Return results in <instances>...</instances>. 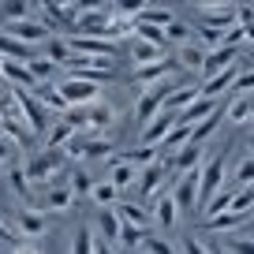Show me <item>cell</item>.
Listing matches in <instances>:
<instances>
[{
	"mask_svg": "<svg viewBox=\"0 0 254 254\" xmlns=\"http://www.w3.org/2000/svg\"><path fill=\"white\" fill-rule=\"evenodd\" d=\"M176 124H180V116L165 109V112H161V116H157V120H153V124L142 131V146H157V150H161V142H165V138L176 131Z\"/></svg>",
	"mask_w": 254,
	"mask_h": 254,
	"instance_id": "30bf717a",
	"label": "cell"
},
{
	"mask_svg": "<svg viewBox=\"0 0 254 254\" xmlns=\"http://www.w3.org/2000/svg\"><path fill=\"white\" fill-rule=\"evenodd\" d=\"M232 190H243V187H254V157H243L239 161V168L232 172Z\"/></svg>",
	"mask_w": 254,
	"mask_h": 254,
	"instance_id": "1f68e13d",
	"label": "cell"
},
{
	"mask_svg": "<svg viewBox=\"0 0 254 254\" xmlns=\"http://www.w3.org/2000/svg\"><path fill=\"white\" fill-rule=\"evenodd\" d=\"M247 64H232V67H224V71H217L213 79L202 82V97H209V101H217L221 94H232V86H236L239 71H243Z\"/></svg>",
	"mask_w": 254,
	"mask_h": 254,
	"instance_id": "ba28073f",
	"label": "cell"
},
{
	"mask_svg": "<svg viewBox=\"0 0 254 254\" xmlns=\"http://www.w3.org/2000/svg\"><path fill=\"white\" fill-rule=\"evenodd\" d=\"M254 23V4H236V26H251Z\"/></svg>",
	"mask_w": 254,
	"mask_h": 254,
	"instance_id": "bcb514c9",
	"label": "cell"
},
{
	"mask_svg": "<svg viewBox=\"0 0 254 254\" xmlns=\"http://www.w3.org/2000/svg\"><path fill=\"white\" fill-rule=\"evenodd\" d=\"M138 23H150V26H168V23H176V15H172L168 8H142Z\"/></svg>",
	"mask_w": 254,
	"mask_h": 254,
	"instance_id": "d590c367",
	"label": "cell"
},
{
	"mask_svg": "<svg viewBox=\"0 0 254 254\" xmlns=\"http://www.w3.org/2000/svg\"><path fill=\"white\" fill-rule=\"evenodd\" d=\"M247 41H254V23H251V26H247Z\"/></svg>",
	"mask_w": 254,
	"mask_h": 254,
	"instance_id": "11a10c76",
	"label": "cell"
},
{
	"mask_svg": "<svg viewBox=\"0 0 254 254\" xmlns=\"http://www.w3.org/2000/svg\"><path fill=\"white\" fill-rule=\"evenodd\" d=\"M67 153H71V157H105V153H112V142H109V138L75 135L71 142H67Z\"/></svg>",
	"mask_w": 254,
	"mask_h": 254,
	"instance_id": "8fae6325",
	"label": "cell"
},
{
	"mask_svg": "<svg viewBox=\"0 0 254 254\" xmlns=\"http://www.w3.org/2000/svg\"><path fill=\"white\" fill-rule=\"evenodd\" d=\"M172 67H180V64L168 56V60H161V64H150V67H135L131 71V79L135 82H142V86H150V82H161V79H168V71Z\"/></svg>",
	"mask_w": 254,
	"mask_h": 254,
	"instance_id": "d6986e66",
	"label": "cell"
},
{
	"mask_svg": "<svg viewBox=\"0 0 254 254\" xmlns=\"http://www.w3.org/2000/svg\"><path fill=\"white\" fill-rule=\"evenodd\" d=\"M38 101H41V109H56V112H67V109H71V105L60 97V90H56V86H45L38 94Z\"/></svg>",
	"mask_w": 254,
	"mask_h": 254,
	"instance_id": "74e56055",
	"label": "cell"
},
{
	"mask_svg": "<svg viewBox=\"0 0 254 254\" xmlns=\"http://www.w3.org/2000/svg\"><path fill=\"white\" fill-rule=\"evenodd\" d=\"M60 165H64V157L56 150L30 153V161H26V180L30 183H45V180H53V176L60 172Z\"/></svg>",
	"mask_w": 254,
	"mask_h": 254,
	"instance_id": "8992f818",
	"label": "cell"
},
{
	"mask_svg": "<svg viewBox=\"0 0 254 254\" xmlns=\"http://www.w3.org/2000/svg\"><path fill=\"white\" fill-rule=\"evenodd\" d=\"M75 135H79V131H75V127L67 124V120H60V124H56L53 131L45 135V150H60V146H67Z\"/></svg>",
	"mask_w": 254,
	"mask_h": 254,
	"instance_id": "83f0119b",
	"label": "cell"
},
{
	"mask_svg": "<svg viewBox=\"0 0 254 254\" xmlns=\"http://www.w3.org/2000/svg\"><path fill=\"white\" fill-rule=\"evenodd\" d=\"M224 120H228L232 127L251 124V120H254V101H251V97H232V101L224 105Z\"/></svg>",
	"mask_w": 254,
	"mask_h": 254,
	"instance_id": "44dd1931",
	"label": "cell"
},
{
	"mask_svg": "<svg viewBox=\"0 0 254 254\" xmlns=\"http://www.w3.org/2000/svg\"><path fill=\"white\" fill-rule=\"evenodd\" d=\"M0 135H4V142H11V146H30L34 131L23 124V116H19V109H15V116L0 120Z\"/></svg>",
	"mask_w": 254,
	"mask_h": 254,
	"instance_id": "7c38bea8",
	"label": "cell"
},
{
	"mask_svg": "<svg viewBox=\"0 0 254 254\" xmlns=\"http://www.w3.org/2000/svg\"><path fill=\"white\" fill-rule=\"evenodd\" d=\"M138 176H142V168H135V165H127V161H112V168H109V183L116 190H124V187H135L138 183Z\"/></svg>",
	"mask_w": 254,
	"mask_h": 254,
	"instance_id": "ac0fdd59",
	"label": "cell"
},
{
	"mask_svg": "<svg viewBox=\"0 0 254 254\" xmlns=\"http://www.w3.org/2000/svg\"><path fill=\"white\" fill-rule=\"evenodd\" d=\"M105 26H109V4H90V8H82L79 30H90V34H97V38H101Z\"/></svg>",
	"mask_w": 254,
	"mask_h": 254,
	"instance_id": "9a60e30c",
	"label": "cell"
},
{
	"mask_svg": "<svg viewBox=\"0 0 254 254\" xmlns=\"http://www.w3.org/2000/svg\"><path fill=\"white\" fill-rule=\"evenodd\" d=\"M15 224H19V232H23V236H30V239L45 236V228H49V221H45V213H41V209H23V213L15 217Z\"/></svg>",
	"mask_w": 254,
	"mask_h": 254,
	"instance_id": "7402d4cb",
	"label": "cell"
},
{
	"mask_svg": "<svg viewBox=\"0 0 254 254\" xmlns=\"http://www.w3.org/2000/svg\"><path fill=\"white\" fill-rule=\"evenodd\" d=\"M112 209H116V217H120V221H124V224H135V228L150 232V221H146V217H150V213H146V209L138 206V202H116V206H112Z\"/></svg>",
	"mask_w": 254,
	"mask_h": 254,
	"instance_id": "cb8c5ba5",
	"label": "cell"
},
{
	"mask_svg": "<svg viewBox=\"0 0 254 254\" xmlns=\"http://www.w3.org/2000/svg\"><path fill=\"white\" fill-rule=\"evenodd\" d=\"M224 190V157L217 153L206 168H202V187H198V213H206L209 202Z\"/></svg>",
	"mask_w": 254,
	"mask_h": 254,
	"instance_id": "7a4b0ae2",
	"label": "cell"
},
{
	"mask_svg": "<svg viewBox=\"0 0 254 254\" xmlns=\"http://www.w3.org/2000/svg\"><path fill=\"white\" fill-rule=\"evenodd\" d=\"M142 247H146L150 254H172V243H168V239H161V236H146Z\"/></svg>",
	"mask_w": 254,
	"mask_h": 254,
	"instance_id": "ee69618b",
	"label": "cell"
},
{
	"mask_svg": "<svg viewBox=\"0 0 254 254\" xmlns=\"http://www.w3.org/2000/svg\"><path fill=\"white\" fill-rule=\"evenodd\" d=\"M176 64H180V67H190V71H202V64H206V49H202L198 41H187V45L180 49V56H176Z\"/></svg>",
	"mask_w": 254,
	"mask_h": 254,
	"instance_id": "4316f807",
	"label": "cell"
},
{
	"mask_svg": "<svg viewBox=\"0 0 254 254\" xmlns=\"http://www.w3.org/2000/svg\"><path fill=\"white\" fill-rule=\"evenodd\" d=\"M4 161H8V142H0V176H4V172H11V168L4 165Z\"/></svg>",
	"mask_w": 254,
	"mask_h": 254,
	"instance_id": "816d5d0a",
	"label": "cell"
},
{
	"mask_svg": "<svg viewBox=\"0 0 254 254\" xmlns=\"http://www.w3.org/2000/svg\"><path fill=\"white\" fill-rule=\"evenodd\" d=\"M190 138H194V127H183V124H176V131L165 138V142H161V153H165V157H176V153H180L183 146L190 142Z\"/></svg>",
	"mask_w": 254,
	"mask_h": 254,
	"instance_id": "484cf974",
	"label": "cell"
},
{
	"mask_svg": "<svg viewBox=\"0 0 254 254\" xmlns=\"http://www.w3.org/2000/svg\"><path fill=\"white\" fill-rule=\"evenodd\" d=\"M165 176H168V168L161 165V161L150 165V168H142V176H138V183H135V190L142 194V202H150L153 194H157V187L165 183Z\"/></svg>",
	"mask_w": 254,
	"mask_h": 254,
	"instance_id": "4fadbf2b",
	"label": "cell"
},
{
	"mask_svg": "<svg viewBox=\"0 0 254 254\" xmlns=\"http://www.w3.org/2000/svg\"><path fill=\"white\" fill-rule=\"evenodd\" d=\"M71 254H94V236H90V228L71 232Z\"/></svg>",
	"mask_w": 254,
	"mask_h": 254,
	"instance_id": "f35d334b",
	"label": "cell"
},
{
	"mask_svg": "<svg viewBox=\"0 0 254 254\" xmlns=\"http://www.w3.org/2000/svg\"><path fill=\"white\" fill-rule=\"evenodd\" d=\"M209 254H224V251H221V247H209Z\"/></svg>",
	"mask_w": 254,
	"mask_h": 254,
	"instance_id": "9f6ffc18",
	"label": "cell"
},
{
	"mask_svg": "<svg viewBox=\"0 0 254 254\" xmlns=\"http://www.w3.org/2000/svg\"><path fill=\"white\" fill-rule=\"evenodd\" d=\"M0 67H4V56H0ZM0 82H4V71H0Z\"/></svg>",
	"mask_w": 254,
	"mask_h": 254,
	"instance_id": "680465c9",
	"label": "cell"
},
{
	"mask_svg": "<svg viewBox=\"0 0 254 254\" xmlns=\"http://www.w3.org/2000/svg\"><path fill=\"white\" fill-rule=\"evenodd\" d=\"M94 254H112V247L109 243H94Z\"/></svg>",
	"mask_w": 254,
	"mask_h": 254,
	"instance_id": "db71d44e",
	"label": "cell"
},
{
	"mask_svg": "<svg viewBox=\"0 0 254 254\" xmlns=\"http://www.w3.org/2000/svg\"><path fill=\"white\" fill-rule=\"evenodd\" d=\"M254 90V71L251 67H243V71H239V79H236V86H232V94L228 97H247Z\"/></svg>",
	"mask_w": 254,
	"mask_h": 254,
	"instance_id": "60d3db41",
	"label": "cell"
},
{
	"mask_svg": "<svg viewBox=\"0 0 254 254\" xmlns=\"http://www.w3.org/2000/svg\"><path fill=\"white\" fill-rule=\"evenodd\" d=\"M150 236V232H142V228H135V224H124V232H120V239H124L127 247H135V243H142V239Z\"/></svg>",
	"mask_w": 254,
	"mask_h": 254,
	"instance_id": "f6af8a7d",
	"label": "cell"
},
{
	"mask_svg": "<svg viewBox=\"0 0 254 254\" xmlns=\"http://www.w3.org/2000/svg\"><path fill=\"white\" fill-rule=\"evenodd\" d=\"M247 146H251V150H254V131H251V138H247Z\"/></svg>",
	"mask_w": 254,
	"mask_h": 254,
	"instance_id": "6f0895ef",
	"label": "cell"
},
{
	"mask_svg": "<svg viewBox=\"0 0 254 254\" xmlns=\"http://www.w3.org/2000/svg\"><path fill=\"white\" fill-rule=\"evenodd\" d=\"M221 120H224V109H217V112H213L209 120H202V124L194 127V138H190V142H198V146H202V142H206V138H209V135L217 131V124H221Z\"/></svg>",
	"mask_w": 254,
	"mask_h": 254,
	"instance_id": "8d00e7d4",
	"label": "cell"
},
{
	"mask_svg": "<svg viewBox=\"0 0 254 254\" xmlns=\"http://www.w3.org/2000/svg\"><path fill=\"white\" fill-rule=\"evenodd\" d=\"M157 146H135V150H127V153H120V161H127V165H135V168H150V165H157Z\"/></svg>",
	"mask_w": 254,
	"mask_h": 254,
	"instance_id": "f1b7e54d",
	"label": "cell"
},
{
	"mask_svg": "<svg viewBox=\"0 0 254 254\" xmlns=\"http://www.w3.org/2000/svg\"><path fill=\"white\" fill-rule=\"evenodd\" d=\"M172 94V82H165L161 90H146V94H138V101H135V120H138V127H150L153 120L165 112V97Z\"/></svg>",
	"mask_w": 254,
	"mask_h": 254,
	"instance_id": "5b68a950",
	"label": "cell"
},
{
	"mask_svg": "<svg viewBox=\"0 0 254 254\" xmlns=\"http://www.w3.org/2000/svg\"><path fill=\"white\" fill-rule=\"evenodd\" d=\"M8 180H11V187H15L19 194H26V187H30V180H26V172H19V168H11V172H8Z\"/></svg>",
	"mask_w": 254,
	"mask_h": 254,
	"instance_id": "7dc6e473",
	"label": "cell"
},
{
	"mask_svg": "<svg viewBox=\"0 0 254 254\" xmlns=\"http://www.w3.org/2000/svg\"><path fill=\"white\" fill-rule=\"evenodd\" d=\"M4 34H8V38L26 41V45H34V41H41V45H45V41L53 38V34H49V26L38 23V19H19V23H8V26H4Z\"/></svg>",
	"mask_w": 254,
	"mask_h": 254,
	"instance_id": "9c48e42d",
	"label": "cell"
},
{
	"mask_svg": "<svg viewBox=\"0 0 254 254\" xmlns=\"http://www.w3.org/2000/svg\"><path fill=\"white\" fill-rule=\"evenodd\" d=\"M67 45H71V56H101V60H109V56L116 53V41L112 38H97V34L67 38Z\"/></svg>",
	"mask_w": 254,
	"mask_h": 254,
	"instance_id": "52a82bcc",
	"label": "cell"
},
{
	"mask_svg": "<svg viewBox=\"0 0 254 254\" xmlns=\"http://www.w3.org/2000/svg\"><path fill=\"white\" fill-rule=\"evenodd\" d=\"M60 71L67 75V79H86V82H97V86H101V82L112 75V67H109V60H101V56H71Z\"/></svg>",
	"mask_w": 254,
	"mask_h": 254,
	"instance_id": "6da1fadb",
	"label": "cell"
},
{
	"mask_svg": "<svg viewBox=\"0 0 254 254\" xmlns=\"http://www.w3.org/2000/svg\"><path fill=\"white\" fill-rule=\"evenodd\" d=\"M94 187H97V183H94V176H90V172H75V176H71L75 198H79V194H94Z\"/></svg>",
	"mask_w": 254,
	"mask_h": 254,
	"instance_id": "b9f144b4",
	"label": "cell"
},
{
	"mask_svg": "<svg viewBox=\"0 0 254 254\" xmlns=\"http://www.w3.org/2000/svg\"><path fill=\"white\" fill-rule=\"evenodd\" d=\"M11 254H38V247H34V243H19Z\"/></svg>",
	"mask_w": 254,
	"mask_h": 254,
	"instance_id": "f5cc1de1",
	"label": "cell"
},
{
	"mask_svg": "<svg viewBox=\"0 0 254 254\" xmlns=\"http://www.w3.org/2000/svg\"><path fill=\"white\" fill-rule=\"evenodd\" d=\"M232 251H236V254H254V239H232Z\"/></svg>",
	"mask_w": 254,
	"mask_h": 254,
	"instance_id": "f907efd6",
	"label": "cell"
},
{
	"mask_svg": "<svg viewBox=\"0 0 254 254\" xmlns=\"http://www.w3.org/2000/svg\"><path fill=\"white\" fill-rule=\"evenodd\" d=\"M217 109H221V101H209V97H198V101L190 105L187 112H180V124H183V127H194V124H202V120H209Z\"/></svg>",
	"mask_w": 254,
	"mask_h": 254,
	"instance_id": "ffe728a7",
	"label": "cell"
},
{
	"mask_svg": "<svg viewBox=\"0 0 254 254\" xmlns=\"http://www.w3.org/2000/svg\"><path fill=\"white\" fill-rule=\"evenodd\" d=\"M97 224H101V232H105L109 243H116L120 232H124V221L116 217V209H101V213H97Z\"/></svg>",
	"mask_w": 254,
	"mask_h": 254,
	"instance_id": "4dcf8cb0",
	"label": "cell"
},
{
	"mask_svg": "<svg viewBox=\"0 0 254 254\" xmlns=\"http://www.w3.org/2000/svg\"><path fill=\"white\" fill-rule=\"evenodd\" d=\"M153 221H157L161 232H176V224H180V206H176L172 194L157 198V206H153Z\"/></svg>",
	"mask_w": 254,
	"mask_h": 254,
	"instance_id": "2e32d148",
	"label": "cell"
},
{
	"mask_svg": "<svg viewBox=\"0 0 254 254\" xmlns=\"http://www.w3.org/2000/svg\"><path fill=\"white\" fill-rule=\"evenodd\" d=\"M26 67H30V75L38 82H49V79H53V71H60V64H53L49 56H38V60H30Z\"/></svg>",
	"mask_w": 254,
	"mask_h": 254,
	"instance_id": "836d02e7",
	"label": "cell"
},
{
	"mask_svg": "<svg viewBox=\"0 0 254 254\" xmlns=\"http://www.w3.org/2000/svg\"><path fill=\"white\" fill-rule=\"evenodd\" d=\"M0 56H4V60H15V64L38 60L34 45H26V41H19V38H8V34H0Z\"/></svg>",
	"mask_w": 254,
	"mask_h": 254,
	"instance_id": "5bb4252c",
	"label": "cell"
},
{
	"mask_svg": "<svg viewBox=\"0 0 254 254\" xmlns=\"http://www.w3.org/2000/svg\"><path fill=\"white\" fill-rule=\"evenodd\" d=\"M45 56H49L53 64H60V67H64V64L71 60V45H67L64 38H49V41H45Z\"/></svg>",
	"mask_w": 254,
	"mask_h": 254,
	"instance_id": "d6a6232c",
	"label": "cell"
},
{
	"mask_svg": "<svg viewBox=\"0 0 254 254\" xmlns=\"http://www.w3.org/2000/svg\"><path fill=\"white\" fill-rule=\"evenodd\" d=\"M116 194H120V190L112 187L109 180H101V183H97V187H94V202H97V206H105V209H109L112 202H116Z\"/></svg>",
	"mask_w": 254,
	"mask_h": 254,
	"instance_id": "ab89813d",
	"label": "cell"
},
{
	"mask_svg": "<svg viewBox=\"0 0 254 254\" xmlns=\"http://www.w3.org/2000/svg\"><path fill=\"white\" fill-rule=\"evenodd\" d=\"M131 56H135V67H150V64L168 60V53L161 45H150V41H138V38H135V45H131Z\"/></svg>",
	"mask_w": 254,
	"mask_h": 254,
	"instance_id": "603a6c76",
	"label": "cell"
},
{
	"mask_svg": "<svg viewBox=\"0 0 254 254\" xmlns=\"http://www.w3.org/2000/svg\"><path fill=\"white\" fill-rule=\"evenodd\" d=\"M0 243H4V247H11V251L19 247V236H15V232H11L4 221H0Z\"/></svg>",
	"mask_w": 254,
	"mask_h": 254,
	"instance_id": "c3c4849f",
	"label": "cell"
},
{
	"mask_svg": "<svg viewBox=\"0 0 254 254\" xmlns=\"http://www.w3.org/2000/svg\"><path fill=\"white\" fill-rule=\"evenodd\" d=\"M198 157H202V146H198V142H187V146H183V150L172 157V172L183 176V172H190V168H202Z\"/></svg>",
	"mask_w": 254,
	"mask_h": 254,
	"instance_id": "d4e9b609",
	"label": "cell"
},
{
	"mask_svg": "<svg viewBox=\"0 0 254 254\" xmlns=\"http://www.w3.org/2000/svg\"><path fill=\"white\" fill-rule=\"evenodd\" d=\"M56 90H60V97L71 105V109L97 105V97H101V86H97V82H86V79H64Z\"/></svg>",
	"mask_w": 254,
	"mask_h": 254,
	"instance_id": "277c9868",
	"label": "cell"
},
{
	"mask_svg": "<svg viewBox=\"0 0 254 254\" xmlns=\"http://www.w3.org/2000/svg\"><path fill=\"white\" fill-rule=\"evenodd\" d=\"M198 187H202V168H190L176 180L172 198L180 206V213H198Z\"/></svg>",
	"mask_w": 254,
	"mask_h": 254,
	"instance_id": "3957f363",
	"label": "cell"
},
{
	"mask_svg": "<svg viewBox=\"0 0 254 254\" xmlns=\"http://www.w3.org/2000/svg\"><path fill=\"white\" fill-rule=\"evenodd\" d=\"M135 38H138V41H150V45H161V49L168 45V38H165V26H150V23H138Z\"/></svg>",
	"mask_w": 254,
	"mask_h": 254,
	"instance_id": "e575fe53",
	"label": "cell"
},
{
	"mask_svg": "<svg viewBox=\"0 0 254 254\" xmlns=\"http://www.w3.org/2000/svg\"><path fill=\"white\" fill-rule=\"evenodd\" d=\"M53 213H67V209L75 206V190L71 187H53L49 190V202H45Z\"/></svg>",
	"mask_w": 254,
	"mask_h": 254,
	"instance_id": "f546056e",
	"label": "cell"
},
{
	"mask_svg": "<svg viewBox=\"0 0 254 254\" xmlns=\"http://www.w3.org/2000/svg\"><path fill=\"white\" fill-rule=\"evenodd\" d=\"M232 64H239V60H236V49L221 45V49H213V53H206V64H202V75H206V79H213L217 71H224V67H232Z\"/></svg>",
	"mask_w": 254,
	"mask_h": 254,
	"instance_id": "e0dca14e",
	"label": "cell"
},
{
	"mask_svg": "<svg viewBox=\"0 0 254 254\" xmlns=\"http://www.w3.org/2000/svg\"><path fill=\"white\" fill-rule=\"evenodd\" d=\"M165 38L168 41H183V45H187V41H194V34H190V26H183L180 19H176V23L165 26Z\"/></svg>",
	"mask_w": 254,
	"mask_h": 254,
	"instance_id": "7bdbcfd3",
	"label": "cell"
},
{
	"mask_svg": "<svg viewBox=\"0 0 254 254\" xmlns=\"http://www.w3.org/2000/svg\"><path fill=\"white\" fill-rule=\"evenodd\" d=\"M183 254H209V247H202L194 236H187L183 239Z\"/></svg>",
	"mask_w": 254,
	"mask_h": 254,
	"instance_id": "681fc988",
	"label": "cell"
}]
</instances>
